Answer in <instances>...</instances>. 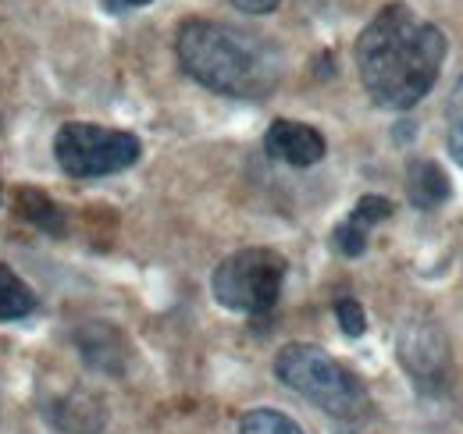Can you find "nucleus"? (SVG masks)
<instances>
[{
	"instance_id": "f257e3e1",
	"label": "nucleus",
	"mask_w": 463,
	"mask_h": 434,
	"mask_svg": "<svg viewBox=\"0 0 463 434\" xmlns=\"http://www.w3.org/2000/svg\"><path fill=\"white\" fill-rule=\"evenodd\" d=\"M449 40L420 18L410 4H385L356 36V71L367 97L385 110H410L420 104L442 75Z\"/></svg>"
},
{
	"instance_id": "f03ea898",
	"label": "nucleus",
	"mask_w": 463,
	"mask_h": 434,
	"mask_svg": "<svg viewBox=\"0 0 463 434\" xmlns=\"http://www.w3.org/2000/svg\"><path fill=\"white\" fill-rule=\"evenodd\" d=\"M175 57L193 82L232 100H264L286 75V57L271 40L214 18H185L175 33Z\"/></svg>"
},
{
	"instance_id": "7ed1b4c3",
	"label": "nucleus",
	"mask_w": 463,
	"mask_h": 434,
	"mask_svg": "<svg viewBox=\"0 0 463 434\" xmlns=\"http://www.w3.org/2000/svg\"><path fill=\"white\" fill-rule=\"evenodd\" d=\"M275 378L307 402H314L321 413L339 420H360L371 410V395L364 381L349 367H343L332 353L310 342H289L275 356Z\"/></svg>"
},
{
	"instance_id": "20e7f679",
	"label": "nucleus",
	"mask_w": 463,
	"mask_h": 434,
	"mask_svg": "<svg viewBox=\"0 0 463 434\" xmlns=\"http://www.w3.org/2000/svg\"><path fill=\"white\" fill-rule=\"evenodd\" d=\"M286 257L271 246H246L239 253L225 257L211 274L214 299L232 314H268L286 285Z\"/></svg>"
},
{
	"instance_id": "39448f33",
	"label": "nucleus",
	"mask_w": 463,
	"mask_h": 434,
	"mask_svg": "<svg viewBox=\"0 0 463 434\" xmlns=\"http://www.w3.org/2000/svg\"><path fill=\"white\" fill-rule=\"evenodd\" d=\"M54 157L68 178H108L118 171H128L143 157L139 136L125 128H104L93 121H68L54 136Z\"/></svg>"
},
{
	"instance_id": "423d86ee",
	"label": "nucleus",
	"mask_w": 463,
	"mask_h": 434,
	"mask_svg": "<svg viewBox=\"0 0 463 434\" xmlns=\"http://www.w3.org/2000/svg\"><path fill=\"white\" fill-rule=\"evenodd\" d=\"M396 353H400V363L406 367V374L428 392L442 388L449 378V363H453L449 338L428 317L424 321H406L400 338H396Z\"/></svg>"
},
{
	"instance_id": "0eeeda50",
	"label": "nucleus",
	"mask_w": 463,
	"mask_h": 434,
	"mask_svg": "<svg viewBox=\"0 0 463 434\" xmlns=\"http://www.w3.org/2000/svg\"><path fill=\"white\" fill-rule=\"evenodd\" d=\"M264 150L275 161L289 164V167H314L317 161H325L328 143L314 125L292 121V118H279L271 121L268 136H264Z\"/></svg>"
},
{
	"instance_id": "6e6552de",
	"label": "nucleus",
	"mask_w": 463,
	"mask_h": 434,
	"mask_svg": "<svg viewBox=\"0 0 463 434\" xmlns=\"http://www.w3.org/2000/svg\"><path fill=\"white\" fill-rule=\"evenodd\" d=\"M43 417H47V424L61 434H104L108 431V406H104L97 395L82 392V388L47 399Z\"/></svg>"
},
{
	"instance_id": "1a4fd4ad",
	"label": "nucleus",
	"mask_w": 463,
	"mask_h": 434,
	"mask_svg": "<svg viewBox=\"0 0 463 434\" xmlns=\"http://www.w3.org/2000/svg\"><path fill=\"white\" fill-rule=\"evenodd\" d=\"M75 345H79V356L90 371H100V374H111V378H118L125 371L128 342L115 325H108V321L82 325L75 331Z\"/></svg>"
},
{
	"instance_id": "9d476101",
	"label": "nucleus",
	"mask_w": 463,
	"mask_h": 434,
	"mask_svg": "<svg viewBox=\"0 0 463 434\" xmlns=\"http://www.w3.org/2000/svg\"><path fill=\"white\" fill-rule=\"evenodd\" d=\"M453 196L449 175L435 161H410L406 167V200L417 211H435Z\"/></svg>"
},
{
	"instance_id": "9b49d317",
	"label": "nucleus",
	"mask_w": 463,
	"mask_h": 434,
	"mask_svg": "<svg viewBox=\"0 0 463 434\" xmlns=\"http://www.w3.org/2000/svg\"><path fill=\"white\" fill-rule=\"evenodd\" d=\"M14 203H18V214L25 217L33 228H40L47 235H64V228H68L64 211H61L47 193H40V189H18L14 193Z\"/></svg>"
},
{
	"instance_id": "f8f14e48",
	"label": "nucleus",
	"mask_w": 463,
	"mask_h": 434,
	"mask_svg": "<svg viewBox=\"0 0 463 434\" xmlns=\"http://www.w3.org/2000/svg\"><path fill=\"white\" fill-rule=\"evenodd\" d=\"M36 310V292L29 288L25 278L0 264V321H22Z\"/></svg>"
},
{
	"instance_id": "ddd939ff",
	"label": "nucleus",
	"mask_w": 463,
	"mask_h": 434,
	"mask_svg": "<svg viewBox=\"0 0 463 434\" xmlns=\"http://www.w3.org/2000/svg\"><path fill=\"white\" fill-rule=\"evenodd\" d=\"M239 434H303V428L282 410H250L239 417Z\"/></svg>"
},
{
	"instance_id": "4468645a",
	"label": "nucleus",
	"mask_w": 463,
	"mask_h": 434,
	"mask_svg": "<svg viewBox=\"0 0 463 434\" xmlns=\"http://www.w3.org/2000/svg\"><path fill=\"white\" fill-rule=\"evenodd\" d=\"M446 121H449V128H446L449 154H453V161L463 167V75H460V82L453 86L449 104H446Z\"/></svg>"
},
{
	"instance_id": "2eb2a0df",
	"label": "nucleus",
	"mask_w": 463,
	"mask_h": 434,
	"mask_svg": "<svg viewBox=\"0 0 463 434\" xmlns=\"http://www.w3.org/2000/svg\"><path fill=\"white\" fill-rule=\"evenodd\" d=\"M392 214V200H385V196H360L356 200V207H353V214L346 221H353L356 228H364V231H371L378 221H385V217Z\"/></svg>"
},
{
	"instance_id": "dca6fc26",
	"label": "nucleus",
	"mask_w": 463,
	"mask_h": 434,
	"mask_svg": "<svg viewBox=\"0 0 463 434\" xmlns=\"http://www.w3.org/2000/svg\"><path fill=\"white\" fill-rule=\"evenodd\" d=\"M335 321H339L343 335H349V338H360V335L367 331V314H364V307H360L356 299H349V296L335 303Z\"/></svg>"
},
{
	"instance_id": "f3484780",
	"label": "nucleus",
	"mask_w": 463,
	"mask_h": 434,
	"mask_svg": "<svg viewBox=\"0 0 463 434\" xmlns=\"http://www.w3.org/2000/svg\"><path fill=\"white\" fill-rule=\"evenodd\" d=\"M332 242H335V250H339L343 257H360V253L367 250V231L356 228L353 221H343V224L335 228V235H332Z\"/></svg>"
},
{
	"instance_id": "a211bd4d",
	"label": "nucleus",
	"mask_w": 463,
	"mask_h": 434,
	"mask_svg": "<svg viewBox=\"0 0 463 434\" xmlns=\"http://www.w3.org/2000/svg\"><path fill=\"white\" fill-rule=\"evenodd\" d=\"M232 7L246 11V14H271L279 7V0H229Z\"/></svg>"
},
{
	"instance_id": "6ab92c4d",
	"label": "nucleus",
	"mask_w": 463,
	"mask_h": 434,
	"mask_svg": "<svg viewBox=\"0 0 463 434\" xmlns=\"http://www.w3.org/2000/svg\"><path fill=\"white\" fill-rule=\"evenodd\" d=\"M150 0H108L111 11H125V7H146Z\"/></svg>"
}]
</instances>
